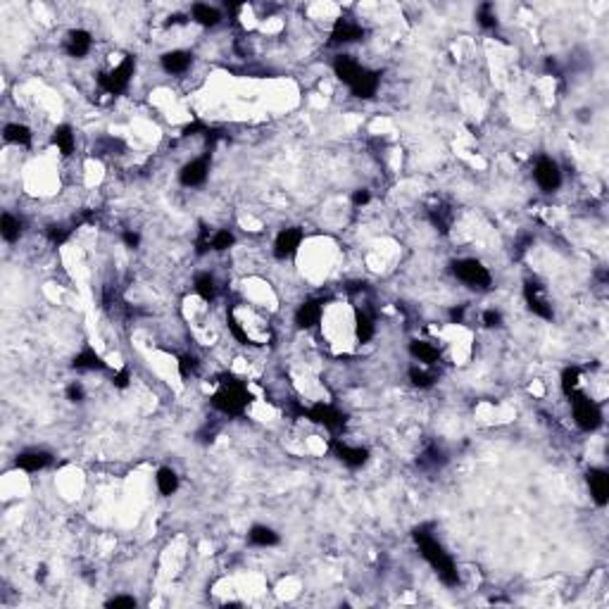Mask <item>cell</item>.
I'll return each mask as SVG.
<instances>
[{"label": "cell", "instance_id": "cell-1", "mask_svg": "<svg viewBox=\"0 0 609 609\" xmlns=\"http://www.w3.org/2000/svg\"><path fill=\"white\" fill-rule=\"evenodd\" d=\"M414 540H417V548H419L421 557H424V560L428 562V566L438 574V579H441L443 586L455 588L459 583L457 564H455V560L445 552V548L436 540V535L431 533V526H419V529H414Z\"/></svg>", "mask_w": 609, "mask_h": 609}, {"label": "cell", "instance_id": "cell-2", "mask_svg": "<svg viewBox=\"0 0 609 609\" xmlns=\"http://www.w3.org/2000/svg\"><path fill=\"white\" fill-rule=\"evenodd\" d=\"M210 402H212L214 410L221 412L224 417H243L247 410V402H250V393H247V388L239 379L224 376Z\"/></svg>", "mask_w": 609, "mask_h": 609}, {"label": "cell", "instance_id": "cell-3", "mask_svg": "<svg viewBox=\"0 0 609 609\" xmlns=\"http://www.w3.org/2000/svg\"><path fill=\"white\" fill-rule=\"evenodd\" d=\"M452 274L457 281H462L464 286L476 288V291H488L493 276H490L488 267L483 262L474 260V257H462V260L452 262Z\"/></svg>", "mask_w": 609, "mask_h": 609}, {"label": "cell", "instance_id": "cell-4", "mask_svg": "<svg viewBox=\"0 0 609 609\" xmlns=\"http://www.w3.org/2000/svg\"><path fill=\"white\" fill-rule=\"evenodd\" d=\"M133 71H136V60H133L131 55H126L120 65H115L112 69L102 71V74L98 76V86H100V91L107 93V96H122V93L129 89V84H131Z\"/></svg>", "mask_w": 609, "mask_h": 609}, {"label": "cell", "instance_id": "cell-5", "mask_svg": "<svg viewBox=\"0 0 609 609\" xmlns=\"http://www.w3.org/2000/svg\"><path fill=\"white\" fill-rule=\"evenodd\" d=\"M569 400H571V414H574V421L581 431H597V428L602 426V410L593 397L576 390Z\"/></svg>", "mask_w": 609, "mask_h": 609}, {"label": "cell", "instance_id": "cell-6", "mask_svg": "<svg viewBox=\"0 0 609 609\" xmlns=\"http://www.w3.org/2000/svg\"><path fill=\"white\" fill-rule=\"evenodd\" d=\"M300 414L304 419L314 421V424L329 428V431H340V428L345 426V421H348V414H345L343 410H338L335 405H331V402H317V405L307 407V410L302 407Z\"/></svg>", "mask_w": 609, "mask_h": 609}, {"label": "cell", "instance_id": "cell-7", "mask_svg": "<svg viewBox=\"0 0 609 609\" xmlns=\"http://www.w3.org/2000/svg\"><path fill=\"white\" fill-rule=\"evenodd\" d=\"M533 179L540 190H545V193H555V190L562 186L560 164H557L552 157H548V155H540L533 164Z\"/></svg>", "mask_w": 609, "mask_h": 609}, {"label": "cell", "instance_id": "cell-8", "mask_svg": "<svg viewBox=\"0 0 609 609\" xmlns=\"http://www.w3.org/2000/svg\"><path fill=\"white\" fill-rule=\"evenodd\" d=\"M524 298H526V304H529V309L535 314V317L545 319V322H550V319H555V309H552V304L548 300V296H545V288L540 286L538 281H526L524 286Z\"/></svg>", "mask_w": 609, "mask_h": 609}, {"label": "cell", "instance_id": "cell-9", "mask_svg": "<svg viewBox=\"0 0 609 609\" xmlns=\"http://www.w3.org/2000/svg\"><path fill=\"white\" fill-rule=\"evenodd\" d=\"M302 229L300 226H288V229H281L274 239V257L276 260H291L296 257V252L300 250L302 245Z\"/></svg>", "mask_w": 609, "mask_h": 609}, {"label": "cell", "instance_id": "cell-10", "mask_svg": "<svg viewBox=\"0 0 609 609\" xmlns=\"http://www.w3.org/2000/svg\"><path fill=\"white\" fill-rule=\"evenodd\" d=\"M210 174V157L203 155V157H193L179 169V184L186 186V188H198L208 181Z\"/></svg>", "mask_w": 609, "mask_h": 609}, {"label": "cell", "instance_id": "cell-11", "mask_svg": "<svg viewBox=\"0 0 609 609\" xmlns=\"http://www.w3.org/2000/svg\"><path fill=\"white\" fill-rule=\"evenodd\" d=\"M333 455L340 459L348 469H359L369 462V450L362 445H348L343 441H333Z\"/></svg>", "mask_w": 609, "mask_h": 609}, {"label": "cell", "instance_id": "cell-12", "mask_svg": "<svg viewBox=\"0 0 609 609\" xmlns=\"http://www.w3.org/2000/svg\"><path fill=\"white\" fill-rule=\"evenodd\" d=\"M586 483H588V488H590L593 502H595L597 507H605L607 500H609V476H607L605 469H600V467L588 469Z\"/></svg>", "mask_w": 609, "mask_h": 609}, {"label": "cell", "instance_id": "cell-13", "mask_svg": "<svg viewBox=\"0 0 609 609\" xmlns=\"http://www.w3.org/2000/svg\"><path fill=\"white\" fill-rule=\"evenodd\" d=\"M364 36V27L359 22L350 17H340L335 19L333 29H331V43L340 45V43H355V41H362Z\"/></svg>", "mask_w": 609, "mask_h": 609}, {"label": "cell", "instance_id": "cell-14", "mask_svg": "<svg viewBox=\"0 0 609 609\" xmlns=\"http://www.w3.org/2000/svg\"><path fill=\"white\" fill-rule=\"evenodd\" d=\"M324 317V302L322 300H304L300 307L296 309V326L302 331L317 329L319 322Z\"/></svg>", "mask_w": 609, "mask_h": 609}, {"label": "cell", "instance_id": "cell-15", "mask_svg": "<svg viewBox=\"0 0 609 609\" xmlns=\"http://www.w3.org/2000/svg\"><path fill=\"white\" fill-rule=\"evenodd\" d=\"M93 48V36L86 29H71L65 36V53L69 58H86Z\"/></svg>", "mask_w": 609, "mask_h": 609}, {"label": "cell", "instance_id": "cell-16", "mask_svg": "<svg viewBox=\"0 0 609 609\" xmlns=\"http://www.w3.org/2000/svg\"><path fill=\"white\" fill-rule=\"evenodd\" d=\"M379 84H381V74H379V71H371V69H366V67H364V69L359 71V76L348 86V89H350V93H353L355 98L369 100V98L376 96V91H379Z\"/></svg>", "mask_w": 609, "mask_h": 609}, {"label": "cell", "instance_id": "cell-17", "mask_svg": "<svg viewBox=\"0 0 609 609\" xmlns=\"http://www.w3.org/2000/svg\"><path fill=\"white\" fill-rule=\"evenodd\" d=\"M50 462H53V455H50L48 450H38V447H34V450L19 452L17 459H14L17 469H22V472H27V474L41 472V469H45Z\"/></svg>", "mask_w": 609, "mask_h": 609}, {"label": "cell", "instance_id": "cell-18", "mask_svg": "<svg viewBox=\"0 0 609 609\" xmlns=\"http://www.w3.org/2000/svg\"><path fill=\"white\" fill-rule=\"evenodd\" d=\"M159 65H162V69L167 71V74L179 76L190 69L193 55H190L188 50H169V53H164L162 58H159Z\"/></svg>", "mask_w": 609, "mask_h": 609}, {"label": "cell", "instance_id": "cell-19", "mask_svg": "<svg viewBox=\"0 0 609 609\" xmlns=\"http://www.w3.org/2000/svg\"><path fill=\"white\" fill-rule=\"evenodd\" d=\"M364 69L362 62H357L353 58V55H338V58L333 60V71L335 76H338L340 81H343L345 86H350L355 79L359 76V71Z\"/></svg>", "mask_w": 609, "mask_h": 609}, {"label": "cell", "instance_id": "cell-20", "mask_svg": "<svg viewBox=\"0 0 609 609\" xmlns=\"http://www.w3.org/2000/svg\"><path fill=\"white\" fill-rule=\"evenodd\" d=\"M190 17H193L195 24H200V27L205 29H212L221 22V12L208 3H195L193 8H190Z\"/></svg>", "mask_w": 609, "mask_h": 609}, {"label": "cell", "instance_id": "cell-21", "mask_svg": "<svg viewBox=\"0 0 609 609\" xmlns=\"http://www.w3.org/2000/svg\"><path fill=\"white\" fill-rule=\"evenodd\" d=\"M3 138H5V143H10V146L29 148L31 141H34V133H31L29 126L14 122V124H8V126L3 129Z\"/></svg>", "mask_w": 609, "mask_h": 609}, {"label": "cell", "instance_id": "cell-22", "mask_svg": "<svg viewBox=\"0 0 609 609\" xmlns=\"http://www.w3.org/2000/svg\"><path fill=\"white\" fill-rule=\"evenodd\" d=\"M247 543L255 545V548H274V545H278V533L272 526L257 524L247 531Z\"/></svg>", "mask_w": 609, "mask_h": 609}, {"label": "cell", "instance_id": "cell-23", "mask_svg": "<svg viewBox=\"0 0 609 609\" xmlns=\"http://www.w3.org/2000/svg\"><path fill=\"white\" fill-rule=\"evenodd\" d=\"M53 143H55V148H58V151H60V155L69 157V155L74 153V148H76L74 129H71L69 124H60V126H55V131H53Z\"/></svg>", "mask_w": 609, "mask_h": 609}, {"label": "cell", "instance_id": "cell-24", "mask_svg": "<svg viewBox=\"0 0 609 609\" xmlns=\"http://www.w3.org/2000/svg\"><path fill=\"white\" fill-rule=\"evenodd\" d=\"M410 355L414 359H419L421 364H436L438 357H441V350L436 348L433 343H428V340H412L410 343Z\"/></svg>", "mask_w": 609, "mask_h": 609}, {"label": "cell", "instance_id": "cell-25", "mask_svg": "<svg viewBox=\"0 0 609 609\" xmlns=\"http://www.w3.org/2000/svg\"><path fill=\"white\" fill-rule=\"evenodd\" d=\"M355 335H357L359 343H369L376 335L374 317H371L366 309H357V312H355Z\"/></svg>", "mask_w": 609, "mask_h": 609}, {"label": "cell", "instance_id": "cell-26", "mask_svg": "<svg viewBox=\"0 0 609 609\" xmlns=\"http://www.w3.org/2000/svg\"><path fill=\"white\" fill-rule=\"evenodd\" d=\"M155 486H157L159 495L169 498V495H174L179 490V474L169 467H159L157 474H155Z\"/></svg>", "mask_w": 609, "mask_h": 609}, {"label": "cell", "instance_id": "cell-27", "mask_svg": "<svg viewBox=\"0 0 609 609\" xmlns=\"http://www.w3.org/2000/svg\"><path fill=\"white\" fill-rule=\"evenodd\" d=\"M71 366H74L76 371H102L105 369V362H102V357L96 353L93 348H84L79 355L74 357V362H71Z\"/></svg>", "mask_w": 609, "mask_h": 609}, {"label": "cell", "instance_id": "cell-28", "mask_svg": "<svg viewBox=\"0 0 609 609\" xmlns=\"http://www.w3.org/2000/svg\"><path fill=\"white\" fill-rule=\"evenodd\" d=\"M0 236L5 243H17L22 239V219L10 212H3L0 217Z\"/></svg>", "mask_w": 609, "mask_h": 609}, {"label": "cell", "instance_id": "cell-29", "mask_svg": "<svg viewBox=\"0 0 609 609\" xmlns=\"http://www.w3.org/2000/svg\"><path fill=\"white\" fill-rule=\"evenodd\" d=\"M445 462H447L445 452H443L438 445H428L426 450L419 455V459H417L419 469H424V472H438V469H441Z\"/></svg>", "mask_w": 609, "mask_h": 609}, {"label": "cell", "instance_id": "cell-30", "mask_svg": "<svg viewBox=\"0 0 609 609\" xmlns=\"http://www.w3.org/2000/svg\"><path fill=\"white\" fill-rule=\"evenodd\" d=\"M193 288L205 302H212L217 298V281H214V276L210 274V272H203V274L195 276Z\"/></svg>", "mask_w": 609, "mask_h": 609}, {"label": "cell", "instance_id": "cell-31", "mask_svg": "<svg viewBox=\"0 0 609 609\" xmlns=\"http://www.w3.org/2000/svg\"><path fill=\"white\" fill-rule=\"evenodd\" d=\"M562 393H564L566 397H571L579 390V384H581V371L576 369V366H566L564 371H562Z\"/></svg>", "mask_w": 609, "mask_h": 609}, {"label": "cell", "instance_id": "cell-32", "mask_svg": "<svg viewBox=\"0 0 609 609\" xmlns=\"http://www.w3.org/2000/svg\"><path fill=\"white\" fill-rule=\"evenodd\" d=\"M234 243H236V236L231 234L229 229H217V231H212V250L214 252H224V250H229V247H234Z\"/></svg>", "mask_w": 609, "mask_h": 609}, {"label": "cell", "instance_id": "cell-33", "mask_svg": "<svg viewBox=\"0 0 609 609\" xmlns=\"http://www.w3.org/2000/svg\"><path fill=\"white\" fill-rule=\"evenodd\" d=\"M410 381H412V386H414V388H431L433 384H436V376L431 374V371H426V369H421V366H412L410 369Z\"/></svg>", "mask_w": 609, "mask_h": 609}, {"label": "cell", "instance_id": "cell-34", "mask_svg": "<svg viewBox=\"0 0 609 609\" xmlns=\"http://www.w3.org/2000/svg\"><path fill=\"white\" fill-rule=\"evenodd\" d=\"M476 19H478V24H481L483 29H495V27H498V14H495V8L490 3L478 5Z\"/></svg>", "mask_w": 609, "mask_h": 609}, {"label": "cell", "instance_id": "cell-35", "mask_svg": "<svg viewBox=\"0 0 609 609\" xmlns=\"http://www.w3.org/2000/svg\"><path fill=\"white\" fill-rule=\"evenodd\" d=\"M198 366H200V362H198V357H195V355L186 353V355H181V357H179V374H181L184 379L193 376L195 371H198Z\"/></svg>", "mask_w": 609, "mask_h": 609}, {"label": "cell", "instance_id": "cell-36", "mask_svg": "<svg viewBox=\"0 0 609 609\" xmlns=\"http://www.w3.org/2000/svg\"><path fill=\"white\" fill-rule=\"evenodd\" d=\"M67 400L69 402H84L86 400V390L79 381H71V384L67 386Z\"/></svg>", "mask_w": 609, "mask_h": 609}, {"label": "cell", "instance_id": "cell-37", "mask_svg": "<svg viewBox=\"0 0 609 609\" xmlns=\"http://www.w3.org/2000/svg\"><path fill=\"white\" fill-rule=\"evenodd\" d=\"M122 243L126 247H131V250H136L138 245H141V234L133 229H124L122 231Z\"/></svg>", "mask_w": 609, "mask_h": 609}, {"label": "cell", "instance_id": "cell-38", "mask_svg": "<svg viewBox=\"0 0 609 609\" xmlns=\"http://www.w3.org/2000/svg\"><path fill=\"white\" fill-rule=\"evenodd\" d=\"M483 324H486L488 329L502 326V312H498V309H486V312H483Z\"/></svg>", "mask_w": 609, "mask_h": 609}, {"label": "cell", "instance_id": "cell-39", "mask_svg": "<svg viewBox=\"0 0 609 609\" xmlns=\"http://www.w3.org/2000/svg\"><path fill=\"white\" fill-rule=\"evenodd\" d=\"M107 607L112 609H120V607H136V597L131 595H120V597H112V600H107Z\"/></svg>", "mask_w": 609, "mask_h": 609}, {"label": "cell", "instance_id": "cell-40", "mask_svg": "<svg viewBox=\"0 0 609 609\" xmlns=\"http://www.w3.org/2000/svg\"><path fill=\"white\" fill-rule=\"evenodd\" d=\"M129 381H131V371H129V369H120L115 376H112V384H115V388H126Z\"/></svg>", "mask_w": 609, "mask_h": 609}, {"label": "cell", "instance_id": "cell-41", "mask_svg": "<svg viewBox=\"0 0 609 609\" xmlns=\"http://www.w3.org/2000/svg\"><path fill=\"white\" fill-rule=\"evenodd\" d=\"M371 200V195H369V190L366 188H357L353 193V205H357V208H362V205H366Z\"/></svg>", "mask_w": 609, "mask_h": 609}, {"label": "cell", "instance_id": "cell-42", "mask_svg": "<svg viewBox=\"0 0 609 609\" xmlns=\"http://www.w3.org/2000/svg\"><path fill=\"white\" fill-rule=\"evenodd\" d=\"M450 319H452V324H462L464 322V304L450 309Z\"/></svg>", "mask_w": 609, "mask_h": 609}, {"label": "cell", "instance_id": "cell-43", "mask_svg": "<svg viewBox=\"0 0 609 609\" xmlns=\"http://www.w3.org/2000/svg\"><path fill=\"white\" fill-rule=\"evenodd\" d=\"M45 574H48V569H45V566H41V569L36 571V581H43V579H45Z\"/></svg>", "mask_w": 609, "mask_h": 609}]
</instances>
